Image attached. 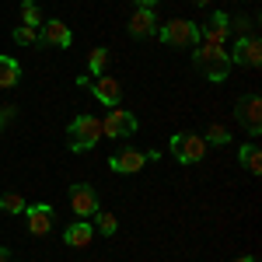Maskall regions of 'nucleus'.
<instances>
[{
    "mask_svg": "<svg viewBox=\"0 0 262 262\" xmlns=\"http://www.w3.org/2000/svg\"><path fill=\"white\" fill-rule=\"evenodd\" d=\"M192 60H196V70H200L210 84H224V81H227V74H231V67H234L224 46H206V42L196 46Z\"/></svg>",
    "mask_w": 262,
    "mask_h": 262,
    "instance_id": "nucleus-1",
    "label": "nucleus"
},
{
    "mask_svg": "<svg viewBox=\"0 0 262 262\" xmlns=\"http://www.w3.org/2000/svg\"><path fill=\"white\" fill-rule=\"evenodd\" d=\"M98 140H101V119H95V116H74L70 119V126H67V147L74 154L91 150Z\"/></svg>",
    "mask_w": 262,
    "mask_h": 262,
    "instance_id": "nucleus-2",
    "label": "nucleus"
},
{
    "mask_svg": "<svg viewBox=\"0 0 262 262\" xmlns=\"http://www.w3.org/2000/svg\"><path fill=\"white\" fill-rule=\"evenodd\" d=\"M158 39L171 49H196L200 46V25L196 21H185V18H175L168 21L164 28H158Z\"/></svg>",
    "mask_w": 262,
    "mask_h": 262,
    "instance_id": "nucleus-3",
    "label": "nucleus"
},
{
    "mask_svg": "<svg viewBox=\"0 0 262 262\" xmlns=\"http://www.w3.org/2000/svg\"><path fill=\"white\" fill-rule=\"evenodd\" d=\"M168 147H171L175 161H182V164H200L206 158V140L200 133H175Z\"/></svg>",
    "mask_w": 262,
    "mask_h": 262,
    "instance_id": "nucleus-4",
    "label": "nucleus"
},
{
    "mask_svg": "<svg viewBox=\"0 0 262 262\" xmlns=\"http://www.w3.org/2000/svg\"><path fill=\"white\" fill-rule=\"evenodd\" d=\"M137 133V116L122 105H112L108 116L101 119V137H112V140H122V137H133Z\"/></svg>",
    "mask_w": 262,
    "mask_h": 262,
    "instance_id": "nucleus-5",
    "label": "nucleus"
},
{
    "mask_svg": "<svg viewBox=\"0 0 262 262\" xmlns=\"http://www.w3.org/2000/svg\"><path fill=\"white\" fill-rule=\"evenodd\" d=\"M70 206H74V213H77V217H95V213L101 210L98 192H95L88 182H77V185H70Z\"/></svg>",
    "mask_w": 262,
    "mask_h": 262,
    "instance_id": "nucleus-6",
    "label": "nucleus"
},
{
    "mask_svg": "<svg viewBox=\"0 0 262 262\" xmlns=\"http://www.w3.org/2000/svg\"><path fill=\"white\" fill-rule=\"evenodd\" d=\"M234 119L242 122L245 129L255 137V133H262V98L259 95H248V98L238 101V108H234Z\"/></svg>",
    "mask_w": 262,
    "mask_h": 262,
    "instance_id": "nucleus-7",
    "label": "nucleus"
},
{
    "mask_svg": "<svg viewBox=\"0 0 262 262\" xmlns=\"http://www.w3.org/2000/svg\"><path fill=\"white\" fill-rule=\"evenodd\" d=\"M231 63H238V67H259L262 63V42L259 35H242V39H234V53H227Z\"/></svg>",
    "mask_w": 262,
    "mask_h": 262,
    "instance_id": "nucleus-8",
    "label": "nucleus"
},
{
    "mask_svg": "<svg viewBox=\"0 0 262 262\" xmlns=\"http://www.w3.org/2000/svg\"><path fill=\"white\" fill-rule=\"evenodd\" d=\"M227 35H231V18L224 11H213V18L200 28V42H206V46H224Z\"/></svg>",
    "mask_w": 262,
    "mask_h": 262,
    "instance_id": "nucleus-9",
    "label": "nucleus"
},
{
    "mask_svg": "<svg viewBox=\"0 0 262 262\" xmlns=\"http://www.w3.org/2000/svg\"><path fill=\"white\" fill-rule=\"evenodd\" d=\"M39 39H42V46H56V49H70V46H74V32L67 28V21L49 18V21H42V32H39Z\"/></svg>",
    "mask_w": 262,
    "mask_h": 262,
    "instance_id": "nucleus-10",
    "label": "nucleus"
},
{
    "mask_svg": "<svg viewBox=\"0 0 262 262\" xmlns=\"http://www.w3.org/2000/svg\"><path fill=\"white\" fill-rule=\"evenodd\" d=\"M143 164H147V154H143V150H133V147L108 158V168H112L116 175H137V171H143Z\"/></svg>",
    "mask_w": 262,
    "mask_h": 262,
    "instance_id": "nucleus-11",
    "label": "nucleus"
},
{
    "mask_svg": "<svg viewBox=\"0 0 262 262\" xmlns=\"http://www.w3.org/2000/svg\"><path fill=\"white\" fill-rule=\"evenodd\" d=\"M25 217H28V231L42 238V234H49L53 231V206L49 203H32V206H25Z\"/></svg>",
    "mask_w": 262,
    "mask_h": 262,
    "instance_id": "nucleus-12",
    "label": "nucleus"
},
{
    "mask_svg": "<svg viewBox=\"0 0 262 262\" xmlns=\"http://www.w3.org/2000/svg\"><path fill=\"white\" fill-rule=\"evenodd\" d=\"M129 35H133V39H150V35H158V14H154L150 7H137V11L129 14Z\"/></svg>",
    "mask_w": 262,
    "mask_h": 262,
    "instance_id": "nucleus-13",
    "label": "nucleus"
},
{
    "mask_svg": "<svg viewBox=\"0 0 262 262\" xmlns=\"http://www.w3.org/2000/svg\"><path fill=\"white\" fill-rule=\"evenodd\" d=\"M91 95L101 101V105H122V84L116 77H95L91 81Z\"/></svg>",
    "mask_w": 262,
    "mask_h": 262,
    "instance_id": "nucleus-14",
    "label": "nucleus"
},
{
    "mask_svg": "<svg viewBox=\"0 0 262 262\" xmlns=\"http://www.w3.org/2000/svg\"><path fill=\"white\" fill-rule=\"evenodd\" d=\"M91 238H95V227H91L88 221H74L67 231H63V242L70 245V248H88Z\"/></svg>",
    "mask_w": 262,
    "mask_h": 262,
    "instance_id": "nucleus-15",
    "label": "nucleus"
},
{
    "mask_svg": "<svg viewBox=\"0 0 262 262\" xmlns=\"http://www.w3.org/2000/svg\"><path fill=\"white\" fill-rule=\"evenodd\" d=\"M21 81V67L14 56H7V53H0V88L7 91V88H18Z\"/></svg>",
    "mask_w": 262,
    "mask_h": 262,
    "instance_id": "nucleus-16",
    "label": "nucleus"
},
{
    "mask_svg": "<svg viewBox=\"0 0 262 262\" xmlns=\"http://www.w3.org/2000/svg\"><path fill=\"white\" fill-rule=\"evenodd\" d=\"M238 161H242L252 175H259V171H262V150H259V143H245L242 150H238Z\"/></svg>",
    "mask_w": 262,
    "mask_h": 262,
    "instance_id": "nucleus-17",
    "label": "nucleus"
},
{
    "mask_svg": "<svg viewBox=\"0 0 262 262\" xmlns=\"http://www.w3.org/2000/svg\"><path fill=\"white\" fill-rule=\"evenodd\" d=\"M105 67H108V49H91V56H88V77H101L105 74Z\"/></svg>",
    "mask_w": 262,
    "mask_h": 262,
    "instance_id": "nucleus-18",
    "label": "nucleus"
},
{
    "mask_svg": "<svg viewBox=\"0 0 262 262\" xmlns=\"http://www.w3.org/2000/svg\"><path fill=\"white\" fill-rule=\"evenodd\" d=\"M42 11H39V4L35 0H25L21 4V25H28V28H42Z\"/></svg>",
    "mask_w": 262,
    "mask_h": 262,
    "instance_id": "nucleus-19",
    "label": "nucleus"
},
{
    "mask_svg": "<svg viewBox=\"0 0 262 262\" xmlns=\"http://www.w3.org/2000/svg\"><path fill=\"white\" fill-rule=\"evenodd\" d=\"M11 39L18 42V46H42L39 28H28V25H18V28L11 32Z\"/></svg>",
    "mask_w": 262,
    "mask_h": 262,
    "instance_id": "nucleus-20",
    "label": "nucleus"
},
{
    "mask_svg": "<svg viewBox=\"0 0 262 262\" xmlns=\"http://www.w3.org/2000/svg\"><path fill=\"white\" fill-rule=\"evenodd\" d=\"M91 227H95V231H101V234H116V231H119V221H116L112 213L98 210V213H95V224H91Z\"/></svg>",
    "mask_w": 262,
    "mask_h": 262,
    "instance_id": "nucleus-21",
    "label": "nucleus"
},
{
    "mask_svg": "<svg viewBox=\"0 0 262 262\" xmlns=\"http://www.w3.org/2000/svg\"><path fill=\"white\" fill-rule=\"evenodd\" d=\"M25 206H28V203L21 200L18 192H4V196H0V210H4V213H25Z\"/></svg>",
    "mask_w": 262,
    "mask_h": 262,
    "instance_id": "nucleus-22",
    "label": "nucleus"
},
{
    "mask_svg": "<svg viewBox=\"0 0 262 262\" xmlns=\"http://www.w3.org/2000/svg\"><path fill=\"white\" fill-rule=\"evenodd\" d=\"M231 32H234V39H242V35H255V21L238 14V18H231Z\"/></svg>",
    "mask_w": 262,
    "mask_h": 262,
    "instance_id": "nucleus-23",
    "label": "nucleus"
},
{
    "mask_svg": "<svg viewBox=\"0 0 262 262\" xmlns=\"http://www.w3.org/2000/svg\"><path fill=\"white\" fill-rule=\"evenodd\" d=\"M206 143H217V147H224V143H231V133H227V126H221V122H213L210 129H206V137H203Z\"/></svg>",
    "mask_w": 262,
    "mask_h": 262,
    "instance_id": "nucleus-24",
    "label": "nucleus"
},
{
    "mask_svg": "<svg viewBox=\"0 0 262 262\" xmlns=\"http://www.w3.org/2000/svg\"><path fill=\"white\" fill-rule=\"evenodd\" d=\"M0 262H14V255H11V252H7L4 245H0Z\"/></svg>",
    "mask_w": 262,
    "mask_h": 262,
    "instance_id": "nucleus-25",
    "label": "nucleus"
},
{
    "mask_svg": "<svg viewBox=\"0 0 262 262\" xmlns=\"http://www.w3.org/2000/svg\"><path fill=\"white\" fill-rule=\"evenodd\" d=\"M137 7H150V11H154V7H158V0H137Z\"/></svg>",
    "mask_w": 262,
    "mask_h": 262,
    "instance_id": "nucleus-26",
    "label": "nucleus"
},
{
    "mask_svg": "<svg viewBox=\"0 0 262 262\" xmlns=\"http://www.w3.org/2000/svg\"><path fill=\"white\" fill-rule=\"evenodd\" d=\"M234 262H255V255H242V259H234Z\"/></svg>",
    "mask_w": 262,
    "mask_h": 262,
    "instance_id": "nucleus-27",
    "label": "nucleus"
},
{
    "mask_svg": "<svg viewBox=\"0 0 262 262\" xmlns=\"http://www.w3.org/2000/svg\"><path fill=\"white\" fill-rule=\"evenodd\" d=\"M196 4H200V7H210V0H196Z\"/></svg>",
    "mask_w": 262,
    "mask_h": 262,
    "instance_id": "nucleus-28",
    "label": "nucleus"
}]
</instances>
